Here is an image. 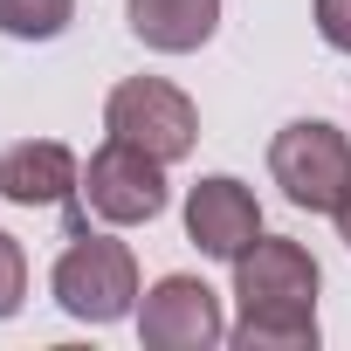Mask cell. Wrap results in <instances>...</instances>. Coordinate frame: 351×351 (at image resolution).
I'll return each mask as SVG.
<instances>
[{
  "label": "cell",
  "instance_id": "1",
  "mask_svg": "<svg viewBox=\"0 0 351 351\" xmlns=\"http://www.w3.org/2000/svg\"><path fill=\"white\" fill-rule=\"evenodd\" d=\"M234 344L241 351H317V262L303 241L255 234L234 255Z\"/></svg>",
  "mask_w": 351,
  "mask_h": 351
},
{
  "label": "cell",
  "instance_id": "2",
  "mask_svg": "<svg viewBox=\"0 0 351 351\" xmlns=\"http://www.w3.org/2000/svg\"><path fill=\"white\" fill-rule=\"evenodd\" d=\"M269 172L289 207H310V214H330L351 186V138L324 117H296L276 131L269 145Z\"/></svg>",
  "mask_w": 351,
  "mask_h": 351
},
{
  "label": "cell",
  "instance_id": "3",
  "mask_svg": "<svg viewBox=\"0 0 351 351\" xmlns=\"http://www.w3.org/2000/svg\"><path fill=\"white\" fill-rule=\"evenodd\" d=\"M49 289H56V303H62L69 317H83V324H117V317H131V303H138V262H131V248L110 241V234H76V241L62 248Z\"/></svg>",
  "mask_w": 351,
  "mask_h": 351
},
{
  "label": "cell",
  "instance_id": "4",
  "mask_svg": "<svg viewBox=\"0 0 351 351\" xmlns=\"http://www.w3.org/2000/svg\"><path fill=\"white\" fill-rule=\"evenodd\" d=\"M104 131L131 138V145H145L152 158L172 165V158H186L200 145V110H193V97L180 83H165V76H124L110 90V104H104Z\"/></svg>",
  "mask_w": 351,
  "mask_h": 351
},
{
  "label": "cell",
  "instance_id": "5",
  "mask_svg": "<svg viewBox=\"0 0 351 351\" xmlns=\"http://www.w3.org/2000/svg\"><path fill=\"white\" fill-rule=\"evenodd\" d=\"M83 200L90 214H104L110 228H138L165 214V158H152L131 138H104L83 165Z\"/></svg>",
  "mask_w": 351,
  "mask_h": 351
},
{
  "label": "cell",
  "instance_id": "6",
  "mask_svg": "<svg viewBox=\"0 0 351 351\" xmlns=\"http://www.w3.org/2000/svg\"><path fill=\"white\" fill-rule=\"evenodd\" d=\"M138 337L152 351H207L228 337L221 324V296L200 282V276H165L145 289V310H138Z\"/></svg>",
  "mask_w": 351,
  "mask_h": 351
},
{
  "label": "cell",
  "instance_id": "7",
  "mask_svg": "<svg viewBox=\"0 0 351 351\" xmlns=\"http://www.w3.org/2000/svg\"><path fill=\"white\" fill-rule=\"evenodd\" d=\"M262 234V207L241 180H228V172H214V180H200L186 193V241L214 262H234L248 241Z\"/></svg>",
  "mask_w": 351,
  "mask_h": 351
},
{
  "label": "cell",
  "instance_id": "8",
  "mask_svg": "<svg viewBox=\"0 0 351 351\" xmlns=\"http://www.w3.org/2000/svg\"><path fill=\"white\" fill-rule=\"evenodd\" d=\"M76 193H83V165H76L69 145L28 138V145L0 152V200H14V207H69Z\"/></svg>",
  "mask_w": 351,
  "mask_h": 351
},
{
  "label": "cell",
  "instance_id": "9",
  "mask_svg": "<svg viewBox=\"0 0 351 351\" xmlns=\"http://www.w3.org/2000/svg\"><path fill=\"white\" fill-rule=\"evenodd\" d=\"M131 35L158 56H193L221 28V0H124Z\"/></svg>",
  "mask_w": 351,
  "mask_h": 351
},
{
  "label": "cell",
  "instance_id": "10",
  "mask_svg": "<svg viewBox=\"0 0 351 351\" xmlns=\"http://www.w3.org/2000/svg\"><path fill=\"white\" fill-rule=\"evenodd\" d=\"M76 14V0H0V35L14 42H56Z\"/></svg>",
  "mask_w": 351,
  "mask_h": 351
},
{
  "label": "cell",
  "instance_id": "11",
  "mask_svg": "<svg viewBox=\"0 0 351 351\" xmlns=\"http://www.w3.org/2000/svg\"><path fill=\"white\" fill-rule=\"evenodd\" d=\"M21 296H28V255L14 234H0V317H14Z\"/></svg>",
  "mask_w": 351,
  "mask_h": 351
},
{
  "label": "cell",
  "instance_id": "12",
  "mask_svg": "<svg viewBox=\"0 0 351 351\" xmlns=\"http://www.w3.org/2000/svg\"><path fill=\"white\" fill-rule=\"evenodd\" d=\"M317 28L337 56H351V0H317Z\"/></svg>",
  "mask_w": 351,
  "mask_h": 351
},
{
  "label": "cell",
  "instance_id": "13",
  "mask_svg": "<svg viewBox=\"0 0 351 351\" xmlns=\"http://www.w3.org/2000/svg\"><path fill=\"white\" fill-rule=\"evenodd\" d=\"M330 221H337V234H344V248H351V186H344V200L330 207Z\"/></svg>",
  "mask_w": 351,
  "mask_h": 351
}]
</instances>
